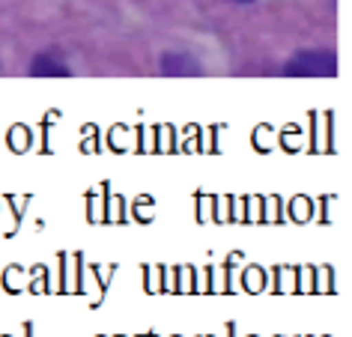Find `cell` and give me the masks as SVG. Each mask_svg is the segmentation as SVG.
<instances>
[{
	"label": "cell",
	"instance_id": "cell-1",
	"mask_svg": "<svg viewBox=\"0 0 352 337\" xmlns=\"http://www.w3.org/2000/svg\"><path fill=\"white\" fill-rule=\"evenodd\" d=\"M334 72H338L334 51H302L287 63V75L298 78H331Z\"/></svg>",
	"mask_w": 352,
	"mask_h": 337
},
{
	"label": "cell",
	"instance_id": "cell-2",
	"mask_svg": "<svg viewBox=\"0 0 352 337\" xmlns=\"http://www.w3.org/2000/svg\"><path fill=\"white\" fill-rule=\"evenodd\" d=\"M162 66L167 75H197L200 72L197 60H191L188 54H170V57H164Z\"/></svg>",
	"mask_w": 352,
	"mask_h": 337
},
{
	"label": "cell",
	"instance_id": "cell-3",
	"mask_svg": "<svg viewBox=\"0 0 352 337\" xmlns=\"http://www.w3.org/2000/svg\"><path fill=\"white\" fill-rule=\"evenodd\" d=\"M30 72H33V75H60V78H63V75H69V69H66L63 63H57V60L51 57V54H39L36 60H33Z\"/></svg>",
	"mask_w": 352,
	"mask_h": 337
},
{
	"label": "cell",
	"instance_id": "cell-4",
	"mask_svg": "<svg viewBox=\"0 0 352 337\" xmlns=\"http://www.w3.org/2000/svg\"><path fill=\"white\" fill-rule=\"evenodd\" d=\"M239 3H248V0H239Z\"/></svg>",
	"mask_w": 352,
	"mask_h": 337
}]
</instances>
